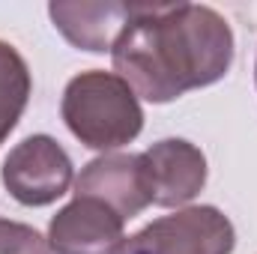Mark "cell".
<instances>
[{"label": "cell", "instance_id": "cell-1", "mask_svg": "<svg viewBox=\"0 0 257 254\" xmlns=\"http://www.w3.org/2000/svg\"><path fill=\"white\" fill-rule=\"evenodd\" d=\"M111 60L138 99L165 105L230 72L233 30L203 3H138Z\"/></svg>", "mask_w": 257, "mask_h": 254}, {"label": "cell", "instance_id": "cell-2", "mask_svg": "<svg viewBox=\"0 0 257 254\" xmlns=\"http://www.w3.org/2000/svg\"><path fill=\"white\" fill-rule=\"evenodd\" d=\"M60 114L69 132L102 156L132 144L144 129V108L117 72L87 69L63 90Z\"/></svg>", "mask_w": 257, "mask_h": 254}, {"label": "cell", "instance_id": "cell-3", "mask_svg": "<svg viewBox=\"0 0 257 254\" xmlns=\"http://www.w3.org/2000/svg\"><path fill=\"white\" fill-rule=\"evenodd\" d=\"M236 230L218 206H186L132 233L123 254H233Z\"/></svg>", "mask_w": 257, "mask_h": 254}, {"label": "cell", "instance_id": "cell-4", "mask_svg": "<svg viewBox=\"0 0 257 254\" xmlns=\"http://www.w3.org/2000/svg\"><path fill=\"white\" fill-rule=\"evenodd\" d=\"M0 180L21 206H48L69 191L75 168L51 135H30L9 150Z\"/></svg>", "mask_w": 257, "mask_h": 254}, {"label": "cell", "instance_id": "cell-5", "mask_svg": "<svg viewBox=\"0 0 257 254\" xmlns=\"http://www.w3.org/2000/svg\"><path fill=\"white\" fill-rule=\"evenodd\" d=\"M123 218L96 197H75L48 224L51 254H123Z\"/></svg>", "mask_w": 257, "mask_h": 254}, {"label": "cell", "instance_id": "cell-6", "mask_svg": "<svg viewBox=\"0 0 257 254\" xmlns=\"http://www.w3.org/2000/svg\"><path fill=\"white\" fill-rule=\"evenodd\" d=\"M150 200L156 206L174 209L194 200L206 186V156L200 147L183 138H165L141 153Z\"/></svg>", "mask_w": 257, "mask_h": 254}, {"label": "cell", "instance_id": "cell-7", "mask_svg": "<svg viewBox=\"0 0 257 254\" xmlns=\"http://www.w3.org/2000/svg\"><path fill=\"white\" fill-rule=\"evenodd\" d=\"M75 197H96L108 203L123 221L153 203L141 156L135 153H105L87 162L75 177Z\"/></svg>", "mask_w": 257, "mask_h": 254}, {"label": "cell", "instance_id": "cell-8", "mask_svg": "<svg viewBox=\"0 0 257 254\" xmlns=\"http://www.w3.org/2000/svg\"><path fill=\"white\" fill-rule=\"evenodd\" d=\"M138 3H120V0H105V3H51L48 15L54 27L66 36L69 45L90 51V54H105L114 48L126 24L135 18Z\"/></svg>", "mask_w": 257, "mask_h": 254}, {"label": "cell", "instance_id": "cell-9", "mask_svg": "<svg viewBox=\"0 0 257 254\" xmlns=\"http://www.w3.org/2000/svg\"><path fill=\"white\" fill-rule=\"evenodd\" d=\"M30 90H33V81H30L27 60L18 54L15 45L0 39V144L18 126L30 102Z\"/></svg>", "mask_w": 257, "mask_h": 254}, {"label": "cell", "instance_id": "cell-10", "mask_svg": "<svg viewBox=\"0 0 257 254\" xmlns=\"http://www.w3.org/2000/svg\"><path fill=\"white\" fill-rule=\"evenodd\" d=\"M0 254H51V248L36 227L0 218Z\"/></svg>", "mask_w": 257, "mask_h": 254}, {"label": "cell", "instance_id": "cell-11", "mask_svg": "<svg viewBox=\"0 0 257 254\" xmlns=\"http://www.w3.org/2000/svg\"><path fill=\"white\" fill-rule=\"evenodd\" d=\"M254 78H257V66H254Z\"/></svg>", "mask_w": 257, "mask_h": 254}]
</instances>
